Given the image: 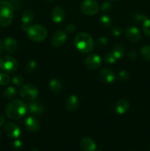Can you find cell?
<instances>
[{
	"instance_id": "1",
	"label": "cell",
	"mask_w": 150,
	"mask_h": 151,
	"mask_svg": "<svg viewBox=\"0 0 150 151\" xmlns=\"http://www.w3.org/2000/svg\"><path fill=\"white\" fill-rule=\"evenodd\" d=\"M28 111L26 103L20 100H13L5 108L6 115L13 119H20L24 116Z\"/></svg>"
},
{
	"instance_id": "2",
	"label": "cell",
	"mask_w": 150,
	"mask_h": 151,
	"mask_svg": "<svg viewBox=\"0 0 150 151\" xmlns=\"http://www.w3.org/2000/svg\"><path fill=\"white\" fill-rule=\"evenodd\" d=\"M74 45L81 52L89 53L94 47V39L89 34L86 32H80L75 36Z\"/></svg>"
},
{
	"instance_id": "3",
	"label": "cell",
	"mask_w": 150,
	"mask_h": 151,
	"mask_svg": "<svg viewBox=\"0 0 150 151\" xmlns=\"http://www.w3.org/2000/svg\"><path fill=\"white\" fill-rule=\"evenodd\" d=\"M14 8L13 4L7 1H0V25L4 27L10 26L13 19Z\"/></svg>"
},
{
	"instance_id": "4",
	"label": "cell",
	"mask_w": 150,
	"mask_h": 151,
	"mask_svg": "<svg viewBox=\"0 0 150 151\" xmlns=\"http://www.w3.org/2000/svg\"><path fill=\"white\" fill-rule=\"evenodd\" d=\"M26 32L29 39L34 42H41L46 39L48 34L47 29L40 24L31 25Z\"/></svg>"
},
{
	"instance_id": "5",
	"label": "cell",
	"mask_w": 150,
	"mask_h": 151,
	"mask_svg": "<svg viewBox=\"0 0 150 151\" xmlns=\"http://www.w3.org/2000/svg\"><path fill=\"white\" fill-rule=\"evenodd\" d=\"M19 67L16 58L10 55H4L0 58V69L5 73H13Z\"/></svg>"
},
{
	"instance_id": "6",
	"label": "cell",
	"mask_w": 150,
	"mask_h": 151,
	"mask_svg": "<svg viewBox=\"0 0 150 151\" xmlns=\"http://www.w3.org/2000/svg\"><path fill=\"white\" fill-rule=\"evenodd\" d=\"M21 97L26 101H34L38 97V90L32 84H26L22 86L19 91Z\"/></svg>"
},
{
	"instance_id": "7",
	"label": "cell",
	"mask_w": 150,
	"mask_h": 151,
	"mask_svg": "<svg viewBox=\"0 0 150 151\" xmlns=\"http://www.w3.org/2000/svg\"><path fill=\"white\" fill-rule=\"evenodd\" d=\"M82 13L87 16H94L99 10V4L96 0H84L80 4Z\"/></svg>"
},
{
	"instance_id": "8",
	"label": "cell",
	"mask_w": 150,
	"mask_h": 151,
	"mask_svg": "<svg viewBox=\"0 0 150 151\" xmlns=\"http://www.w3.org/2000/svg\"><path fill=\"white\" fill-rule=\"evenodd\" d=\"M101 57L96 54H90L85 60V64L87 69L89 70H96L99 69L101 64Z\"/></svg>"
},
{
	"instance_id": "9",
	"label": "cell",
	"mask_w": 150,
	"mask_h": 151,
	"mask_svg": "<svg viewBox=\"0 0 150 151\" xmlns=\"http://www.w3.org/2000/svg\"><path fill=\"white\" fill-rule=\"evenodd\" d=\"M67 40V33L66 31L57 30L51 36V43L54 47H63Z\"/></svg>"
},
{
	"instance_id": "10",
	"label": "cell",
	"mask_w": 150,
	"mask_h": 151,
	"mask_svg": "<svg viewBox=\"0 0 150 151\" xmlns=\"http://www.w3.org/2000/svg\"><path fill=\"white\" fill-rule=\"evenodd\" d=\"M35 19L34 12L31 10H25L21 16V29L26 31L31 26V24Z\"/></svg>"
},
{
	"instance_id": "11",
	"label": "cell",
	"mask_w": 150,
	"mask_h": 151,
	"mask_svg": "<svg viewBox=\"0 0 150 151\" xmlns=\"http://www.w3.org/2000/svg\"><path fill=\"white\" fill-rule=\"evenodd\" d=\"M99 77L101 81L106 83H112L116 79V74L107 68L101 69L99 72Z\"/></svg>"
},
{
	"instance_id": "12",
	"label": "cell",
	"mask_w": 150,
	"mask_h": 151,
	"mask_svg": "<svg viewBox=\"0 0 150 151\" xmlns=\"http://www.w3.org/2000/svg\"><path fill=\"white\" fill-rule=\"evenodd\" d=\"M3 49L9 53H14L18 50V42L15 38L8 37L1 41Z\"/></svg>"
},
{
	"instance_id": "13",
	"label": "cell",
	"mask_w": 150,
	"mask_h": 151,
	"mask_svg": "<svg viewBox=\"0 0 150 151\" xmlns=\"http://www.w3.org/2000/svg\"><path fill=\"white\" fill-rule=\"evenodd\" d=\"M125 35L132 42H138L141 38V31L136 27H128L125 30Z\"/></svg>"
},
{
	"instance_id": "14",
	"label": "cell",
	"mask_w": 150,
	"mask_h": 151,
	"mask_svg": "<svg viewBox=\"0 0 150 151\" xmlns=\"http://www.w3.org/2000/svg\"><path fill=\"white\" fill-rule=\"evenodd\" d=\"M65 16L66 13L64 9L60 6H55L51 10V19L54 23H61L64 20Z\"/></svg>"
},
{
	"instance_id": "15",
	"label": "cell",
	"mask_w": 150,
	"mask_h": 151,
	"mask_svg": "<svg viewBox=\"0 0 150 151\" xmlns=\"http://www.w3.org/2000/svg\"><path fill=\"white\" fill-rule=\"evenodd\" d=\"M4 131L8 137L13 139L18 138L21 134V130L19 127L13 122L7 123L4 127Z\"/></svg>"
},
{
	"instance_id": "16",
	"label": "cell",
	"mask_w": 150,
	"mask_h": 151,
	"mask_svg": "<svg viewBox=\"0 0 150 151\" xmlns=\"http://www.w3.org/2000/svg\"><path fill=\"white\" fill-rule=\"evenodd\" d=\"M79 104V100L78 97L74 94L70 95L66 102V109L69 112H73L77 109Z\"/></svg>"
},
{
	"instance_id": "17",
	"label": "cell",
	"mask_w": 150,
	"mask_h": 151,
	"mask_svg": "<svg viewBox=\"0 0 150 151\" xmlns=\"http://www.w3.org/2000/svg\"><path fill=\"white\" fill-rule=\"evenodd\" d=\"M80 147L83 151H94L96 148V145L93 139L84 137L80 141Z\"/></svg>"
},
{
	"instance_id": "18",
	"label": "cell",
	"mask_w": 150,
	"mask_h": 151,
	"mask_svg": "<svg viewBox=\"0 0 150 151\" xmlns=\"http://www.w3.org/2000/svg\"><path fill=\"white\" fill-rule=\"evenodd\" d=\"M28 110L32 114L40 115L44 113L45 107L41 102L32 101L28 106Z\"/></svg>"
},
{
	"instance_id": "19",
	"label": "cell",
	"mask_w": 150,
	"mask_h": 151,
	"mask_svg": "<svg viewBox=\"0 0 150 151\" xmlns=\"http://www.w3.org/2000/svg\"><path fill=\"white\" fill-rule=\"evenodd\" d=\"M25 127L28 131L31 132H36L40 129V123L35 117L29 116L26 119L24 122Z\"/></svg>"
},
{
	"instance_id": "20",
	"label": "cell",
	"mask_w": 150,
	"mask_h": 151,
	"mask_svg": "<svg viewBox=\"0 0 150 151\" xmlns=\"http://www.w3.org/2000/svg\"><path fill=\"white\" fill-rule=\"evenodd\" d=\"M129 109V103L125 99H120L116 104V111L119 114H124L128 111Z\"/></svg>"
},
{
	"instance_id": "21",
	"label": "cell",
	"mask_w": 150,
	"mask_h": 151,
	"mask_svg": "<svg viewBox=\"0 0 150 151\" xmlns=\"http://www.w3.org/2000/svg\"><path fill=\"white\" fill-rule=\"evenodd\" d=\"M49 86L51 92H53L54 94H59L63 88V83L60 80L54 78L49 81Z\"/></svg>"
},
{
	"instance_id": "22",
	"label": "cell",
	"mask_w": 150,
	"mask_h": 151,
	"mask_svg": "<svg viewBox=\"0 0 150 151\" xmlns=\"http://www.w3.org/2000/svg\"><path fill=\"white\" fill-rule=\"evenodd\" d=\"M112 53L116 57V59H121L124 57L125 54V49L121 44H117L113 47Z\"/></svg>"
},
{
	"instance_id": "23",
	"label": "cell",
	"mask_w": 150,
	"mask_h": 151,
	"mask_svg": "<svg viewBox=\"0 0 150 151\" xmlns=\"http://www.w3.org/2000/svg\"><path fill=\"white\" fill-rule=\"evenodd\" d=\"M17 94V89L13 86H9L3 91V97L7 100H12Z\"/></svg>"
},
{
	"instance_id": "24",
	"label": "cell",
	"mask_w": 150,
	"mask_h": 151,
	"mask_svg": "<svg viewBox=\"0 0 150 151\" xmlns=\"http://www.w3.org/2000/svg\"><path fill=\"white\" fill-rule=\"evenodd\" d=\"M100 24L104 27H109L112 24V19L108 15H102L99 19Z\"/></svg>"
},
{
	"instance_id": "25",
	"label": "cell",
	"mask_w": 150,
	"mask_h": 151,
	"mask_svg": "<svg viewBox=\"0 0 150 151\" xmlns=\"http://www.w3.org/2000/svg\"><path fill=\"white\" fill-rule=\"evenodd\" d=\"M141 55L144 59L150 60V45H145L141 48Z\"/></svg>"
},
{
	"instance_id": "26",
	"label": "cell",
	"mask_w": 150,
	"mask_h": 151,
	"mask_svg": "<svg viewBox=\"0 0 150 151\" xmlns=\"http://www.w3.org/2000/svg\"><path fill=\"white\" fill-rule=\"evenodd\" d=\"M117 60L112 52H107L104 55V61L108 64H113Z\"/></svg>"
},
{
	"instance_id": "27",
	"label": "cell",
	"mask_w": 150,
	"mask_h": 151,
	"mask_svg": "<svg viewBox=\"0 0 150 151\" xmlns=\"http://www.w3.org/2000/svg\"><path fill=\"white\" fill-rule=\"evenodd\" d=\"M146 16L142 13H135L132 15V19L135 22V23H138L140 22H144L146 19Z\"/></svg>"
},
{
	"instance_id": "28",
	"label": "cell",
	"mask_w": 150,
	"mask_h": 151,
	"mask_svg": "<svg viewBox=\"0 0 150 151\" xmlns=\"http://www.w3.org/2000/svg\"><path fill=\"white\" fill-rule=\"evenodd\" d=\"M36 62L35 60H30V61H29L26 63L25 69H26V72H28V73H32V72H33L36 69Z\"/></svg>"
},
{
	"instance_id": "29",
	"label": "cell",
	"mask_w": 150,
	"mask_h": 151,
	"mask_svg": "<svg viewBox=\"0 0 150 151\" xmlns=\"http://www.w3.org/2000/svg\"><path fill=\"white\" fill-rule=\"evenodd\" d=\"M12 83L13 85L16 86H21L22 84L24 83L23 77L19 75H15L12 78Z\"/></svg>"
},
{
	"instance_id": "30",
	"label": "cell",
	"mask_w": 150,
	"mask_h": 151,
	"mask_svg": "<svg viewBox=\"0 0 150 151\" xmlns=\"http://www.w3.org/2000/svg\"><path fill=\"white\" fill-rule=\"evenodd\" d=\"M143 31L147 36H150V19H146L143 24Z\"/></svg>"
},
{
	"instance_id": "31",
	"label": "cell",
	"mask_w": 150,
	"mask_h": 151,
	"mask_svg": "<svg viewBox=\"0 0 150 151\" xmlns=\"http://www.w3.org/2000/svg\"><path fill=\"white\" fill-rule=\"evenodd\" d=\"M10 76L7 73H0V85H7L10 83Z\"/></svg>"
},
{
	"instance_id": "32",
	"label": "cell",
	"mask_w": 150,
	"mask_h": 151,
	"mask_svg": "<svg viewBox=\"0 0 150 151\" xmlns=\"http://www.w3.org/2000/svg\"><path fill=\"white\" fill-rule=\"evenodd\" d=\"M96 43L99 47H105L108 44V40L105 37H100V38H97Z\"/></svg>"
},
{
	"instance_id": "33",
	"label": "cell",
	"mask_w": 150,
	"mask_h": 151,
	"mask_svg": "<svg viewBox=\"0 0 150 151\" xmlns=\"http://www.w3.org/2000/svg\"><path fill=\"white\" fill-rule=\"evenodd\" d=\"M113 8V5L109 1H104L101 4V7H100V9L102 12H104V13H108Z\"/></svg>"
},
{
	"instance_id": "34",
	"label": "cell",
	"mask_w": 150,
	"mask_h": 151,
	"mask_svg": "<svg viewBox=\"0 0 150 151\" xmlns=\"http://www.w3.org/2000/svg\"><path fill=\"white\" fill-rule=\"evenodd\" d=\"M118 76H119V80H120V81H127V80L129 78V72H127V71L121 70L120 72H119Z\"/></svg>"
},
{
	"instance_id": "35",
	"label": "cell",
	"mask_w": 150,
	"mask_h": 151,
	"mask_svg": "<svg viewBox=\"0 0 150 151\" xmlns=\"http://www.w3.org/2000/svg\"><path fill=\"white\" fill-rule=\"evenodd\" d=\"M111 32L114 36H120L123 33V29L121 27H114L112 28Z\"/></svg>"
},
{
	"instance_id": "36",
	"label": "cell",
	"mask_w": 150,
	"mask_h": 151,
	"mask_svg": "<svg viewBox=\"0 0 150 151\" xmlns=\"http://www.w3.org/2000/svg\"><path fill=\"white\" fill-rule=\"evenodd\" d=\"M76 30V26L73 24H70L67 25L66 27V32L69 34H71L75 32Z\"/></svg>"
},
{
	"instance_id": "37",
	"label": "cell",
	"mask_w": 150,
	"mask_h": 151,
	"mask_svg": "<svg viewBox=\"0 0 150 151\" xmlns=\"http://www.w3.org/2000/svg\"><path fill=\"white\" fill-rule=\"evenodd\" d=\"M22 145H22L21 141L19 139H16V141L13 142V147H14V149H16V150H19V149L21 148Z\"/></svg>"
},
{
	"instance_id": "38",
	"label": "cell",
	"mask_w": 150,
	"mask_h": 151,
	"mask_svg": "<svg viewBox=\"0 0 150 151\" xmlns=\"http://www.w3.org/2000/svg\"><path fill=\"white\" fill-rule=\"evenodd\" d=\"M128 56H129V58L133 60V59H135L137 58V56H138V53H137L136 50H132L128 52Z\"/></svg>"
},
{
	"instance_id": "39",
	"label": "cell",
	"mask_w": 150,
	"mask_h": 151,
	"mask_svg": "<svg viewBox=\"0 0 150 151\" xmlns=\"http://www.w3.org/2000/svg\"><path fill=\"white\" fill-rule=\"evenodd\" d=\"M4 122H5V118L2 114H0V126H1L4 123Z\"/></svg>"
},
{
	"instance_id": "40",
	"label": "cell",
	"mask_w": 150,
	"mask_h": 151,
	"mask_svg": "<svg viewBox=\"0 0 150 151\" xmlns=\"http://www.w3.org/2000/svg\"><path fill=\"white\" fill-rule=\"evenodd\" d=\"M2 50H3V47H2V44H1V42H0V53L1 52Z\"/></svg>"
},
{
	"instance_id": "41",
	"label": "cell",
	"mask_w": 150,
	"mask_h": 151,
	"mask_svg": "<svg viewBox=\"0 0 150 151\" xmlns=\"http://www.w3.org/2000/svg\"><path fill=\"white\" fill-rule=\"evenodd\" d=\"M12 1H19V0H11Z\"/></svg>"
},
{
	"instance_id": "42",
	"label": "cell",
	"mask_w": 150,
	"mask_h": 151,
	"mask_svg": "<svg viewBox=\"0 0 150 151\" xmlns=\"http://www.w3.org/2000/svg\"><path fill=\"white\" fill-rule=\"evenodd\" d=\"M47 1H54V0H47Z\"/></svg>"
},
{
	"instance_id": "43",
	"label": "cell",
	"mask_w": 150,
	"mask_h": 151,
	"mask_svg": "<svg viewBox=\"0 0 150 151\" xmlns=\"http://www.w3.org/2000/svg\"><path fill=\"white\" fill-rule=\"evenodd\" d=\"M32 151H38V150H33Z\"/></svg>"
},
{
	"instance_id": "44",
	"label": "cell",
	"mask_w": 150,
	"mask_h": 151,
	"mask_svg": "<svg viewBox=\"0 0 150 151\" xmlns=\"http://www.w3.org/2000/svg\"><path fill=\"white\" fill-rule=\"evenodd\" d=\"M111 1H117V0H111Z\"/></svg>"
},
{
	"instance_id": "45",
	"label": "cell",
	"mask_w": 150,
	"mask_h": 151,
	"mask_svg": "<svg viewBox=\"0 0 150 151\" xmlns=\"http://www.w3.org/2000/svg\"><path fill=\"white\" fill-rule=\"evenodd\" d=\"M0 137H1V134H0Z\"/></svg>"
},
{
	"instance_id": "46",
	"label": "cell",
	"mask_w": 150,
	"mask_h": 151,
	"mask_svg": "<svg viewBox=\"0 0 150 151\" xmlns=\"http://www.w3.org/2000/svg\"><path fill=\"white\" fill-rule=\"evenodd\" d=\"M97 151H100V150H97Z\"/></svg>"
}]
</instances>
